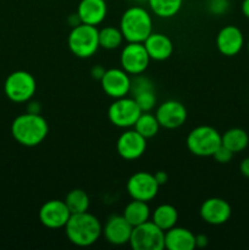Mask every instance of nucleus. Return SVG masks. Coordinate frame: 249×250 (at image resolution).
Wrapping results in <instances>:
<instances>
[{"instance_id":"f257e3e1","label":"nucleus","mask_w":249,"mask_h":250,"mask_svg":"<svg viewBox=\"0 0 249 250\" xmlns=\"http://www.w3.org/2000/svg\"><path fill=\"white\" fill-rule=\"evenodd\" d=\"M63 229L68 241L80 248L93 246L99 241L103 234L102 222L97 216L88 211L71 214Z\"/></svg>"},{"instance_id":"f03ea898","label":"nucleus","mask_w":249,"mask_h":250,"mask_svg":"<svg viewBox=\"0 0 249 250\" xmlns=\"http://www.w3.org/2000/svg\"><path fill=\"white\" fill-rule=\"evenodd\" d=\"M49 133V125L41 114L24 112L11 124V134L15 141L27 148L43 143Z\"/></svg>"},{"instance_id":"7ed1b4c3","label":"nucleus","mask_w":249,"mask_h":250,"mask_svg":"<svg viewBox=\"0 0 249 250\" xmlns=\"http://www.w3.org/2000/svg\"><path fill=\"white\" fill-rule=\"evenodd\" d=\"M119 28L127 43H143L154 32L151 12L141 5L129 6L121 15Z\"/></svg>"},{"instance_id":"20e7f679","label":"nucleus","mask_w":249,"mask_h":250,"mask_svg":"<svg viewBox=\"0 0 249 250\" xmlns=\"http://www.w3.org/2000/svg\"><path fill=\"white\" fill-rule=\"evenodd\" d=\"M71 53L80 59H88L99 50V29L97 26L81 23L71 29L67 37Z\"/></svg>"},{"instance_id":"39448f33","label":"nucleus","mask_w":249,"mask_h":250,"mask_svg":"<svg viewBox=\"0 0 249 250\" xmlns=\"http://www.w3.org/2000/svg\"><path fill=\"white\" fill-rule=\"evenodd\" d=\"M186 144L189 153L199 158L212 156L215 150L222 144L221 133L208 125L197 126L188 133Z\"/></svg>"},{"instance_id":"423d86ee","label":"nucleus","mask_w":249,"mask_h":250,"mask_svg":"<svg viewBox=\"0 0 249 250\" xmlns=\"http://www.w3.org/2000/svg\"><path fill=\"white\" fill-rule=\"evenodd\" d=\"M36 78L27 71H14L5 80V95L7 97V99L16 104H23V103L29 102L36 94Z\"/></svg>"},{"instance_id":"0eeeda50","label":"nucleus","mask_w":249,"mask_h":250,"mask_svg":"<svg viewBox=\"0 0 249 250\" xmlns=\"http://www.w3.org/2000/svg\"><path fill=\"white\" fill-rule=\"evenodd\" d=\"M128 244L133 250H163L165 249V232L149 220L133 227Z\"/></svg>"},{"instance_id":"6e6552de","label":"nucleus","mask_w":249,"mask_h":250,"mask_svg":"<svg viewBox=\"0 0 249 250\" xmlns=\"http://www.w3.org/2000/svg\"><path fill=\"white\" fill-rule=\"evenodd\" d=\"M142 110L132 97H122L114 99L107 109V119L119 128H133Z\"/></svg>"},{"instance_id":"1a4fd4ad","label":"nucleus","mask_w":249,"mask_h":250,"mask_svg":"<svg viewBox=\"0 0 249 250\" xmlns=\"http://www.w3.org/2000/svg\"><path fill=\"white\" fill-rule=\"evenodd\" d=\"M150 61L143 43H127L120 54L121 68L129 76L142 75L145 72Z\"/></svg>"},{"instance_id":"9d476101","label":"nucleus","mask_w":249,"mask_h":250,"mask_svg":"<svg viewBox=\"0 0 249 250\" xmlns=\"http://www.w3.org/2000/svg\"><path fill=\"white\" fill-rule=\"evenodd\" d=\"M160 186L156 182L154 173L146 171H138L128 178L126 183V190L131 199L151 202L158 195Z\"/></svg>"},{"instance_id":"9b49d317","label":"nucleus","mask_w":249,"mask_h":250,"mask_svg":"<svg viewBox=\"0 0 249 250\" xmlns=\"http://www.w3.org/2000/svg\"><path fill=\"white\" fill-rule=\"evenodd\" d=\"M131 76L121 67L107 68L99 81L102 89L112 99L127 97L131 92Z\"/></svg>"},{"instance_id":"f8f14e48","label":"nucleus","mask_w":249,"mask_h":250,"mask_svg":"<svg viewBox=\"0 0 249 250\" xmlns=\"http://www.w3.org/2000/svg\"><path fill=\"white\" fill-rule=\"evenodd\" d=\"M71 216V211L63 200H48L41 207L38 217L41 224L49 229H63Z\"/></svg>"},{"instance_id":"ddd939ff","label":"nucleus","mask_w":249,"mask_h":250,"mask_svg":"<svg viewBox=\"0 0 249 250\" xmlns=\"http://www.w3.org/2000/svg\"><path fill=\"white\" fill-rule=\"evenodd\" d=\"M155 116L160 127L166 129H176L186 124L188 117L187 109L178 100H166L155 110Z\"/></svg>"},{"instance_id":"4468645a","label":"nucleus","mask_w":249,"mask_h":250,"mask_svg":"<svg viewBox=\"0 0 249 250\" xmlns=\"http://www.w3.org/2000/svg\"><path fill=\"white\" fill-rule=\"evenodd\" d=\"M116 150L124 160L134 161L145 153L146 139L134 128H127L117 138Z\"/></svg>"},{"instance_id":"2eb2a0df","label":"nucleus","mask_w":249,"mask_h":250,"mask_svg":"<svg viewBox=\"0 0 249 250\" xmlns=\"http://www.w3.org/2000/svg\"><path fill=\"white\" fill-rule=\"evenodd\" d=\"M199 215L203 221L211 226H221L226 224L232 215V208L227 200L222 198H209L200 205Z\"/></svg>"},{"instance_id":"dca6fc26","label":"nucleus","mask_w":249,"mask_h":250,"mask_svg":"<svg viewBox=\"0 0 249 250\" xmlns=\"http://www.w3.org/2000/svg\"><path fill=\"white\" fill-rule=\"evenodd\" d=\"M132 229L133 227L122 215H111L103 225L102 236L111 246H124L129 243Z\"/></svg>"},{"instance_id":"f3484780","label":"nucleus","mask_w":249,"mask_h":250,"mask_svg":"<svg viewBox=\"0 0 249 250\" xmlns=\"http://www.w3.org/2000/svg\"><path fill=\"white\" fill-rule=\"evenodd\" d=\"M244 46V36L237 26L227 24L222 27L216 36V48L220 54L231 58L241 53Z\"/></svg>"},{"instance_id":"a211bd4d","label":"nucleus","mask_w":249,"mask_h":250,"mask_svg":"<svg viewBox=\"0 0 249 250\" xmlns=\"http://www.w3.org/2000/svg\"><path fill=\"white\" fill-rule=\"evenodd\" d=\"M150 60L165 61L173 54V43L171 38L160 32H153L143 42Z\"/></svg>"},{"instance_id":"6ab92c4d","label":"nucleus","mask_w":249,"mask_h":250,"mask_svg":"<svg viewBox=\"0 0 249 250\" xmlns=\"http://www.w3.org/2000/svg\"><path fill=\"white\" fill-rule=\"evenodd\" d=\"M76 12L82 23L99 26L106 19L107 4L105 0H81Z\"/></svg>"},{"instance_id":"aec40b11","label":"nucleus","mask_w":249,"mask_h":250,"mask_svg":"<svg viewBox=\"0 0 249 250\" xmlns=\"http://www.w3.org/2000/svg\"><path fill=\"white\" fill-rule=\"evenodd\" d=\"M165 249L194 250L195 234L185 227H172L165 231Z\"/></svg>"},{"instance_id":"412c9836","label":"nucleus","mask_w":249,"mask_h":250,"mask_svg":"<svg viewBox=\"0 0 249 250\" xmlns=\"http://www.w3.org/2000/svg\"><path fill=\"white\" fill-rule=\"evenodd\" d=\"M122 216L131 224L132 227H136L149 221L151 216V211L146 202L132 199V202H129L124 207V211H122Z\"/></svg>"},{"instance_id":"4be33fe9","label":"nucleus","mask_w":249,"mask_h":250,"mask_svg":"<svg viewBox=\"0 0 249 250\" xmlns=\"http://www.w3.org/2000/svg\"><path fill=\"white\" fill-rule=\"evenodd\" d=\"M150 220L164 232L172 229L178 222V211L173 205L160 204L151 211Z\"/></svg>"},{"instance_id":"5701e85b","label":"nucleus","mask_w":249,"mask_h":250,"mask_svg":"<svg viewBox=\"0 0 249 250\" xmlns=\"http://www.w3.org/2000/svg\"><path fill=\"white\" fill-rule=\"evenodd\" d=\"M149 10L159 19H172L183 6V0H146Z\"/></svg>"},{"instance_id":"b1692460","label":"nucleus","mask_w":249,"mask_h":250,"mask_svg":"<svg viewBox=\"0 0 249 250\" xmlns=\"http://www.w3.org/2000/svg\"><path fill=\"white\" fill-rule=\"evenodd\" d=\"M222 146L228 148L233 154L246 150L249 146V136L243 128L233 127L221 134Z\"/></svg>"},{"instance_id":"393cba45","label":"nucleus","mask_w":249,"mask_h":250,"mask_svg":"<svg viewBox=\"0 0 249 250\" xmlns=\"http://www.w3.org/2000/svg\"><path fill=\"white\" fill-rule=\"evenodd\" d=\"M124 38L119 27L106 26L99 29V45L105 50L119 49L124 43Z\"/></svg>"},{"instance_id":"a878e982","label":"nucleus","mask_w":249,"mask_h":250,"mask_svg":"<svg viewBox=\"0 0 249 250\" xmlns=\"http://www.w3.org/2000/svg\"><path fill=\"white\" fill-rule=\"evenodd\" d=\"M133 128L138 132L141 136H143L145 139L153 138L159 133L160 125H159L158 119L155 114H151V111L142 112L139 115L138 120L134 124Z\"/></svg>"},{"instance_id":"bb28decb","label":"nucleus","mask_w":249,"mask_h":250,"mask_svg":"<svg viewBox=\"0 0 249 250\" xmlns=\"http://www.w3.org/2000/svg\"><path fill=\"white\" fill-rule=\"evenodd\" d=\"M63 202L66 203L71 214H80V212L88 211L90 205V199L88 194L83 189H80V188H75V189L70 190L66 194Z\"/></svg>"},{"instance_id":"cd10ccee","label":"nucleus","mask_w":249,"mask_h":250,"mask_svg":"<svg viewBox=\"0 0 249 250\" xmlns=\"http://www.w3.org/2000/svg\"><path fill=\"white\" fill-rule=\"evenodd\" d=\"M131 97L136 100V103L138 104L142 112L151 111L156 105L155 89L141 90V92H137L134 94H132Z\"/></svg>"},{"instance_id":"c85d7f7f","label":"nucleus","mask_w":249,"mask_h":250,"mask_svg":"<svg viewBox=\"0 0 249 250\" xmlns=\"http://www.w3.org/2000/svg\"><path fill=\"white\" fill-rule=\"evenodd\" d=\"M231 7L229 0H208L207 10L210 15L214 16H222L226 14Z\"/></svg>"},{"instance_id":"c756f323","label":"nucleus","mask_w":249,"mask_h":250,"mask_svg":"<svg viewBox=\"0 0 249 250\" xmlns=\"http://www.w3.org/2000/svg\"><path fill=\"white\" fill-rule=\"evenodd\" d=\"M233 155L234 154L232 153L228 148H226V146L221 144V146L215 150V153L212 154V158H214V160L219 164H228L229 161L233 159Z\"/></svg>"},{"instance_id":"7c9ffc66","label":"nucleus","mask_w":249,"mask_h":250,"mask_svg":"<svg viewBox=\"0 0 249 250\" xmlns=\"http://www.w3.org/2000/svg\"><path fill=\"white\" fill-rule=\"evenodd\" d=\"M105 71H106V68H105L104 66L94 65L92 68H90V76H92L93 80L100 81L103 76H104Z\"/></svg>"},{"instance_id":"2f4dec72","label":"nucleus","mask_w":249,"mask_h":250,"mask_svg":"<svg viewBox=\"0 0 249 250\" xmlns=\"http://www.w3.org/2000/svg\"><path fill=\"white\" fill-rule=\"evenodd\" d=\"M154 177H155L156 182H158V185L160 186H164L167 183L168 181V175L165 172V171H156L155 173H154Z\"/></svg>"},{"instance_id":"473e14b6","label":"nucleus","mask_w":249,"mask_h":250,"mask_svg":"<svg viewBox=\"0 0 249 250\" xmlns=\"http://www.w3.org/2000/svg\"><path fill=\"white\" fill-rule=\"evenodd\" d=\"M27 112L31 114H41L42 112V105L38 102H27Z\"/></svg>"},{"instance_id":"72a5a7b5","label":"nucleus","mask_w":249,"mask_h":250,"mask_svg":"<svg viewBox=\"0 0 249 250\" xmlns=\"http://www.w3.org/2000/svg\"><path fill=\"white\" fill-rule=\"evenodd\" d=\"M209 244V238L205 234L195 236V248H205Z\"/></svg>"},{"instance_id":"f704fd0d","label":"nucleus","mask_w":249,"mask_h":250,"mask_svg":"<svg viewBox=\"0 0 249 250\" xmlns=\"http://www.w3.org/2000/svg\"><path fill=\"white\" fill-rule=\"evenodd\" d=\"M239 171L246 178H249V158L243 159L239 164Z\"/></svg>"},{"instance_id":"c9c22d12","label":"nucleus","mask_w":249,"mask_h":250,"mask_svg":"<svg viewBox=\"0 0 249 250\" xmlns=\"http://www.w3.org/2000/svg\"><path fill=\"white\" fill-rule=\"evenodd\" d=\"M67 23L70 24L71 28H73V27H76V26H78V24L82 23L80 16L77 15V12H75V14L70 15V16L67 17Z\"/></svg>"},{"instance_id":"e433bc0d","label":"nucleus","mask_w":249,"mask_h":250,"mask_svg":"<svg viewBox=\"0 0 249 250\" xmlns=\"http://www.w3.org/2000/svg\"><path fill=\"white\" fill-rule=\"evenodd\" d=\"M241 11L246 19L249 20V0H243L241 4Z\"/></svg>"},{"instance_id":"4c0bfd02","label":"nucleus","mask_w":249,"mask_h":250,"mask_svg":"<svg viewBox=\"0 0 249 250\" xmlns=\"http://www.w3.org/2000/svg\"><path fill=\"white\" fill-rule=\"evenodd\" d=\"M247 50H248V53H249V41H248V43H247Z\"/></svg>"}]
</instances>
